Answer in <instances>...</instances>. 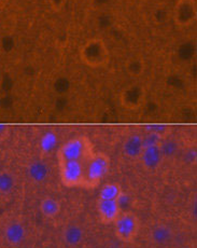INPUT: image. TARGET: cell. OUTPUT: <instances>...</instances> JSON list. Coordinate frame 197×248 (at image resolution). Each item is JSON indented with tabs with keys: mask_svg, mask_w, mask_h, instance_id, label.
Segmentation results:
<instances>
[{
	"mask_svg": "<svg viewBox=\"0 0 197 248\" xmlns=\"http://www.w3.org/2000/svg\"><path fill=\"white\" fill-rule=\"evenodd\" d=\"M123 198L122 187L118 184H107L100 189L99 200H115L120 201Z\"/></svg>",
	"mask_w": 197,
	"mask_h": 248,
	"instance_id": "obj_13",
	"label": "cell"
},
{
	"mask_svg": "<svg viewBox=\"0 0 197 248\" xmlns=\"http://www.w3.org/2000/svg\"><path fill=\"white\" fill-rule=\"evenodd\" d=\"M30 178L36 183H41L47 175V168L43 163H33L30 168Z\"/></svg>",
	"mask_w": 197,
	"mask_h": 248,
	"instance_id": "obj_18",
	"label": "cell"
},
{
	"mask_svg": "<svg viewBox=\"0 0 197 248\" xmlns=\"http://www.w3.org/2000/svg\"><path fill=\"white\" fill-rule=\"evenodd\" d=\"M114 233L120 241L131 243L139 233V219L132 212H122L114 222Z\"/></svg>",
	"mask_w": 197,
	"mask_h": 248,
	"instance_id": "obj_4",
	"label": "cell"
},
{
	"mask_svg": "<svg viewBox=\"0 0 197 248\" xmlns=\"http://www.w3.org/2000/svg\"><path fill=\"white\" fill-rule=\"evenodd\" d=\"M141 1H148V0H141Z\"/></svg>",
	"mask_w": 197,
	"mask_h": 248,
	"instance_id": "obj_23",
	"label": "cell"
},
{
	"mask_svg": "<svg viewBox=\"0 0 197 248\" xmlns=\"http://www.w3.org/2000/svg\"><path fill=\"white\" fill-rule=\"evenodd\" d=\"M94 146L86 136H78L66 141L57 151V160L61 162H81L88 163L94 154Z\"/></svg>",
	"mask_w": 197,
	"mask_h": 248,
	"instance_id": "obj_1",
	"label": "cell"
},
{
	"mask_svg": "<svg viewBox=\"0 0 197 248\" xmlns=\"http://www.w3.org/2000/svg\"><path fill=\"white\" fill-rule=\"evenodd\" d=\"M56 141H57V136L55 133L53 132L45 133L40 140V144H39L41 155H50L51 152L54 150Z\"/></svg>",
	"mask_w": 197,
	"mask_h": 248,
	"instance_id": "obj_16",
	"label": "cell"
},
{
	"mask_svg": "<svg viewBox=\"0 0 197 248\" xmlns=\"http://www.w3.org/2000/svg\"><path fill=\"white\" fill-rule=\"evenodd\" d=\"M96 207H97V213L100 221L104 225H111L117 218L122 213L121 204L120 201H115V200H97L96 203Z\"/></svg>",
	"mask_w": 197,
	"mask_h": 248,
	"instance_id": "obj_7",
	"label": "cell"
},
{
	"mask_svg": "<svg viewBox=\"0 0 197 248\" xmlns=\"http://www.w3.org/2000/svg\"><path fill=\"white\" fill-rule=\"evenodd\" d=\"M139 158H140L141 164L146 170L156 169L157 166L160 165L163 158L161 142L160 144L143 147Z\"/></svg>",
	"mask_w": 197,
	"mask_h": 248,
	"instance_id": "obj_9",
	"label": "cell"
},
{
	"mask_svg": "<svg viewBox=\"0 0 197 248\" xmlns=\"http://www.w3.org/2000/svg\"><path fill=\"white\" fill-rule=\"evenodd\" d=\"M69 0H49V3L53 10L56 12L61 11Z\"/></svg>",
	"mask_w": 197,
	"mask_h": 248,
	"instance_id": "obj_21",
	"label": "cell"
},
{
	"mask_svg": "<svg viewBox=\"0 0 197 248\" xmlns=\"http://www.w3.org/2000/svg\"><path fill=\"white\" fill-rule=\"evenodd\" d=\"M10 136V127L6 124H0V142L7 140Z\"/></svg>",
	"mask_w": 197,
	"mask_h": 248,
	"instance_id": "obj_22",
	"label": "cell"
},
{
	"mask_svg": "<svg viewBox=\"0 0 197 248\" xmlns=\"http://www.w3.org/2000/svg\"><path fill=\"white\" fill-rule=\"evenodd\" d=\"M149 132H150L151 134H154L155 136H157L160 140H163V138H165L169 134L170 128L169 126L166 125H152L149 128Z\"/></svg>",
	"mask_w": 197,
	"mask_h": 248,
	"instance_id": "obj_20",
	"label": "cell"
},
{
	"mask_svg": "<svg viewBox=\"0 0 197 248\" xmlns=\"http://www.w3.org/2000/svg\"><path fill=\"white\" fill-rule=\"evenodd\" d=\"M40 212L45 218H54L61 212V203L53 198L43 199L40 203Z\"/></svg>",
	"mask_w": 197,
	"mask_h": 248,
	"instance_id": "obj_14",
	"label": "cell"
},
{
	"mask_svg": "<svg viewBox=\"0 0 197 248\" xmlns=\"http://www.w3.org/2000/svg\"><path fill=\"white\" fill-rule=\"evenodd\" d=\"M172 18L178 27H189L197 18L196 0H177L172 11Z\"/></svg>",
	"mask_w": 197,
	"mask_h": 248,
	"instance_id": "obj_6",
	"label": "cell"
},
{
	"mask_svg": "<svg viewBox=\"0 0 197 248\" xmlns=\"http://www.w3.org/2000/svg\"><path fill=\"white\" fill-rule=\"evenodd\" d=\"M171 237H172V232L170 230V228H168L167 226H164V225L155 227L151 233L152 242L157 246L166 245L167 243L170 242Z\"/></svg>",
	"mask_w": 197,
	"mask_h": 248,
	"instance_id": "obj_11",
	"label": "cell"
},
{
	"mask_svg": "<svg viewBox=\"0 0 197 248\" xmlns=\"http://www.w3.org/2000/svg\"><path fill=\"white\" fill-rule=\"evenodd\" d=\"M83 240L82 228L76 225H70L64 230V241L67 245L76 246Z\"/></svg>",
	"mask_w": 197,
	"mask_h": 248,
	"instance_id": "obj_12",
	"label": "cell"
},
{
	"mask_svg": "<svg viewBox=\"0 0 197 248\" xmlns=\"http://www.w3.org/2000/svg\"><path fill=\"white\" fill-rule=\"evenodd\" d=\"M111 161L104 152H94L84 169L82 187L86 189L97 188L110 170Z\"/></svg>",
	"mask_w": 197,
	"mask_h": 248,
	"instance_id": "obj_3",
	"label": "cell"
},
{
	"mask_svg": "<svg viewBox=\"0 0 197 248\" xmlns=\"http://www.w3.org/2000/svg\"><path fill=\"white\" fill-rule=\"evenodd\" d=\"M86 163L81 162H61L60 174L61 183L66 187H82Z\"/></svg>",
	"mask_w": 197,
	"mask_h": 248,
	"instance_id": "obj_5",
	"label": "cell"
},
{
	"mask_svg": "<svg viewBox=\"0 0 197 248\" xmlns=\"http://www.w3.org/2000/svg\"><path fill=\"white\" fill-rule=\"evenodd\" d=\"M14 186V179L11 174L6 173H0V192L7 193L11 191Z\"/></svg>",
	"mask_w": 197,
	"mask_h": 248,
	"instance_id": "obj_19",
	"label": "cell"
},
{
	"mask_svg": "<svg viewBox=\"0 0 197 248\" xmlns=\"http://www.w3.org/2000/svg\"><path fill=\"white\" fill-rule=\"evenodd\" d=\"M143 148V142L142 138L140 137H132L127 140L126 144H125L124 149L126 151V154L131 156H139L141 154V150Z\"/></svg>",
	"mask_w": 197,
	"mask_h": 248,
	"instance_id": "obj_17",
	"label": "cell"
},
{
	"mask_svg": "<svg viewBox=\"0 0 197 248\" xmlns=\"http://www.w3.org/2000/svg\"><path fill=\"white\" fill-rule=\"evenodd\" d=\"M80 60L91 68H105L110 63V52L105 41L100 38H92L79 50Z\"/></svg>",
	"mask_w": 197,
	"mask_h": 248,
	"instance_id": "obj_2",
	"label": "cell"
},
{
	"mask_svg": "<svg viewBox=\"0 0 197 248\" xmlns=\"http://www.w3.org/2000/svg\"><path fill=\"white\" fill-rule=\"evenodd\" d=\"M25 237V229L20 222H11L4 230V238L10 245H17Z\"/></svg>",
	"mask_w": 197,
	"mask_h": 248,
	"instance_id": "obj_10",
	"label": "cell"
},
{
	"mask_svg": "<svg viewBox=\"0 0 197 248\" xmlns=\"http://www.w3.org/2000/svg\"><path fill=\"white\" fill-rule=\"evenodd\" d=\"M143 101H145V90L139 85H131L121 94L122 106L129 110H136L140 108Z\"/></svg>",
	"mask_w": 197,
	"mask_h": 248,
	"instance_id": "obj_8",
	"label": "cell"
},
{
	"mask_svg": "<svg viewBox=\"0 0 197 248\" xmlns=\"http://www.w3.org/2000/svg\"><path fill=\"white\" fill-rule=\"evenodd\" d=\"M125 69L133 77H139V76L143 74V71L146 69L145 61L139 56L129 57L126 61V63H125Z\"/></svg>",
	"mask_w": 197,
	"mask_h": 248,
	"instance_id": "obj_15",
	"label": "cell"
}]
</instances>
